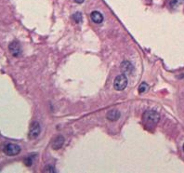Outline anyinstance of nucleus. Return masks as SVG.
<instances>
[{"instance_id": "nucleus-8", "label": "nucleus", "mask_w": 184, "mask_h": 173, "mask_svg": "<svg viewBox=\"0 0 184 173\" xmlns=\"http://www.w3.org/2000/svg\"><path fill=\"white\" fill-rule=\"evenodd\" d=\"M90 18H91L92 21L97 23V24H99L103 21V16L102 14L99 12V11H92L91 15H90Z\"/></svg>"}, {"instance_id": "nucleus-12", "label": "nucleus", "mask_w": 184, "mask_h": 173, "mask_svg": "<svg viewBox=\"0 0 184 173\" xmlns=\"http://www.w3.org/2000/svg\"><path fill=\"white\" fill-rule=\"evenodd\" d=\"M73 19L76 23H79L82 21V14L80 12H76L73 15Z\"/></svg>"}, {"instance_id": "nucleus-16", "label": "nucleus", "mask_w": 184, "mask_h": 173, "mask_svg": "<svg viewBox=\"0 0 184 173\" xmlns=\"http://www.w3.org/2000/svg\"><path fill=\"white\" fill-rule=\"evenodd\" d=\"M183 151H184V144H183Z\"/></svg>"}, {"instance_id": "nucleus-3", "label": "nucleus", "mask_w": 184, "mask_h": 173, "mask_svg": "<svg viewBox=\"0 0 184 173\" xmlns=\"http://www.w3.org/2000/svg\"><path fill=\"white\" fill-rule=\"evenodd\" d=\"M127 86V78L125 75H119L115 77L113 81V87L117 91L124 90Z\"/></svg>"}, {"instance_id": "nucleus-15", "label": "nucleus", "mask_w": 184, "mask_h": 173, "mask_svg": "<svg viewBox=\"0 0 184 173\" xmlns=\"http://www.w3.org/2000/svg\"><path fill=\"white\" fill-rule=\"evenodd\" d=\"M75 2H76V3H78V4H82L85 0H74Z\"/></svg>"}, {"instance_id": "nucleus-9", "label": "nucleus", "mask_w": 184, "mask_h": 173, "mask_svg": "<svg viewBox=\"0 0 184 173\" xmlns=\"http://www.w3.org/2000/svg\"><path fill=\"white\" fill-rule=\"evenodd\" d=\"M122 67L126 73H131L132 70H133V66L129 62H124L123 64H122Z\"/></svg>"}, {"instance_id": "nucleus-10", "label": "nucleus", "mask_w": 184, "mask_h": 173, "mask_svg": "<svg viewBox=\"0 0 184 173\" xmlns=\"http://www.w3.org/2000/svg\"><path fill=\"white\" fill-rule=\"evenodd\" d=\"M34 157H35V154H31L29 157H27L25 158V160H24V164H25L27 167L32 166V164H33V162H34Z\"/></svg>"}, {"instance_id": "nucleus-6", "label": "nucleus", "mask_w": 184, "mask_h": 173, "mask_svg": "<svg viewBox=\"0 0 184 173\" xmlns=\"http://www.w3.org/2000/svg\"><path fill=\"white\" fill-rule=\"evenodd\" d=\"M120 115H121V114H120V112H119L118 110L113 109V110L108 111V113H107V115H106V117H107V119L110 120V121H116V120L119 119Z\"/></svg>"}, {"instance_id": "nucleus-1", "label": "nucleus", "mask_w": 184, "mask_h": 173, "mask_svg": "<svg viewBox=\"0 0 184 173\" xmlns=\"http://www.w3.org/2000/svg\"><path fill=\"white\" fill-rule=\"evenodd\" d=\"M143 119L148 123L152 125H155L160 121V115L153 110H148L143 114Z\"/></svg>"}, {"instance_id": "nucleus-13", "label": "nucleus", "mask_w": 184, "mask_h": 173, "mask_svg": "<svg viewBox=\"0 0 184 173\" xmlns=\"http://www.w3.org/2000/svg\"><path fill=\"white\" fill-rule=\"evenodd\" d=\"M148 84L147 83H145V82H143V83H141L140 86H139V93H144V92H146L147 91V89H148Z\"/></svg>"}, {"instance_id": "nucleus-7", "label": "nucleus", "mask_w": 184, "mask_h": 173, "mask_svg": "<svg viewBox=\"0 0 184 173\" xmlns=\"http://www.w3.org/2000/svg\"><path fill=\"white\" fill-rule=\"evenodd\" d=\"M63 143H64V138L62 136H61V135L60 136H57L54 139L53 143H52V148L54 150H59L60 148L62 147Z\"/></svg>"}, {"instance_id": "nucleus-4", "label": "nucleus", "mask_w": 184, "mask_h": 173, "mask_svg": "<svg viewBox=\"0 0 184 173\" xmlns=\"http://www.w3.org/2000/svg\"><path fill=\"white\" fill-rule=\"evenodd\" d=\"M40 131H41V127H40V124L36 121L33 122L30 126V129H29V138L31 140H34L36 139L39 134H40Z\"/></svg>"}, {"instance_id": "nucleus-14", "label": "nucleus", "mask_w": 184, "mask_h": 173, "mask_svg": "<svg viewBox=\"0 0 184 173\" xmlns=\"http://www.w3.org/2000/svg\"><path fill=\"white\" fill-rule=\"evenodd\" d=\"M45 170L47 172H55V169L52 166H47Z\"/></svg>"}, {"instance_id": "nucleus-2", "label": "nucleus", "mask_w": 184, "mask_h": 173, "mask_svg": "<svg viewBox=\"0 0 184 173\" xmlns=\"http://www.w3.org/2000/svg\"><path fill=\"white\" fill-rule=\"evenodd\" d=\"M3 152L7 157H15L21 153V147L14 143H7L3 147Z\"/></svg>"}, {"instance_id": "nucleus-5", "label": "nucleus", "mask_w": 184, "mask_h": 173, "mask_svg": "<svg viewBox=\"0 0 184 173\" xmlns=\"http://www.w3.org/2000/svg\"><path fill=\"white\" fill-rule=\"evenodd\" d=\"M9 52L11 53L12 56L14 57H19L21 52V48L18 42H11L8 46Z\"/></svg>"}, {"instance_id": "nucleus-11", "label": "nucleus", "mask_w": 184, "mask_h": 173, "mask_svg": "<svg viewBox=\"0 0 184 173\" xmlns=\"http://www.w3.org/2000/svg\"><path fill=\"white\" fill-rule=\"evenodd\" d=\"M182 3H183V0H170L169 5H170L171 7L176 8V7H178Z\"/></svg>"}]
</instances>
